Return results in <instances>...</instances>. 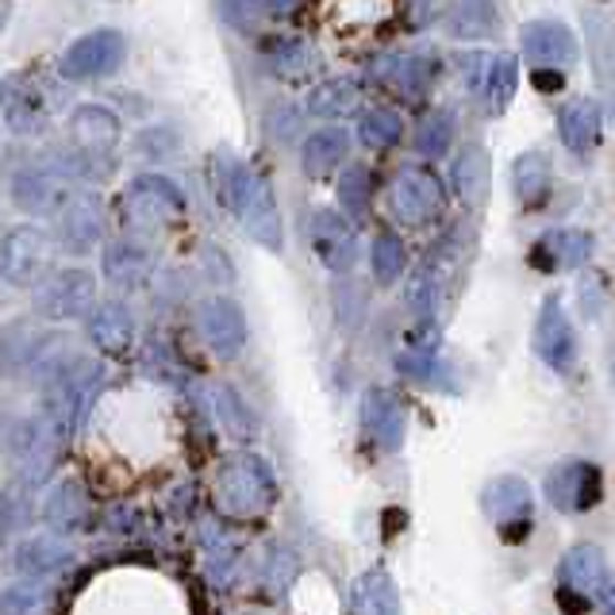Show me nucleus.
Listing matches in <instances>:
<instances>
[{
    "label": "nucleus",
    "instance_id": "1",
    "mask_svg": "<svg viewBox=\"0 0 615 615\" xmlns=\"http://www.w3.org/2000/svg\"><path fill=\"white\" fill-rule=\"evenodd\" d=\"M223 189H228V200L239 220H243L246 235L266 246V251H282V212H277L270 185L246 162H228L223 166Z\"/></svg>",
    "mask_w": 615,
    "mask_h": 615
},
{
    "label": "nucleus",
    "instance_id": "2",
    "mask_svg": "<svg viewBox=\"0 0 615 615\" xmlns=\"http://www.w3.org/2000/svg\"><path fill=\"white\" fill-rule=\"evenodd\" d=\"M216 496H220V504L231 516H262L274 504V473H270L262 458L235 454L216 473Z\"/></svg>",
    "mask_w": 615,
    "mask_h": 615
},
{
    "label": "nucleus",
    "instance_id": "3",
    "mask_svg": "<svg viewBox=\"0 0 615 615\" xmlns=\"http://www.w3.org/2000/svg\"><path fill=\"white\" fill-rule=\"evenodd\" d=\"M388 205H393L396 220L408 223V228H424L435 223L447 208V193H442L439 177L424 166H404L396 174L393 189H388Z\"/></svg>",
    "mask_w": 615,
    "mask_h": 615
},
{
    "label": "nucleus",
    "instance_id": "4",
    "mask_svg": "<svg viewBox=\"0 0 615 615\" xmlns=\"http://www.w3.org/2000/svg\"><path fill=\"white\" fill-rule=\"evenodd\" d=\"M51 239L39 228H12L0 243V277L15 289H35L51 274Z\"/></svg>",
    "mask_w": 615,
    "mask_h": 615
},
{
    "label": "nucleus",
    "instance_id": "5",
    "mask_svg": "<svg viewBox=\"0 0 615 615\" xmlns=\"http://www.w3.org/2000/svg\"><path fill=\"white\" fill-rule=\"evenodd\" d=\"M97 305V282L89 270H58L35 285V311L43 319H85Z\"/></svg>",
    "mask_w": 615,
    "mask_h": 615
},
{
    "label": "nucleus",
    "instance_id": "6",
    "mask_svg": "<svg viewBox=\"0 0 615 615\" xmlns=\"http://www.w3.org/2000/svg\"><path fill=\"white\" fill-rule=\"evenodd\" d=\"M128 43L116 28H97L89 35H81L77 43H69V51L62 54V77L69 81H89V77H105L112 69H120Z\"/></svg>",
    "mask_w": 615,
    "mask_h": 615
},
{
    "label": "nucleus",
    "instance_id": "7",
    "mask_svg": "<svg viewBox=\"0 0 615 615\" xmlns=\"http://www.w3.org/2000/svg\"><path fill=\"white\" fill-rule=\"evenodd\" d=\"M601 496H604V481L593 462L565 458V462H558L547 473V501L558 512H589L601 504Z\"/></svg>",
    "mask_w": 615,
    "mask_h": 615
},
{
    "label": "nucleus",
    "instance_id": "8",
    "mask_svg": "<svg viewBox=\"0 0 615 615\" xmlns=\"http://www.w3.org/2000/svg\"><path fill=\"white\" fill-rule=\"evenodd\" d=\"M105 235V200L97 193H74L58 208V243L66 254H89Z\"/></svg>",
    "mask_w": 615,
    "mask_h": 615
},
{
    "label": "nucleus",
    "instance_id": "9",
    "mask_svg": "<svg viewBox=\"0 0 615 615\" xmlns=\"http://www.w3.org/2000/svg\"><path fill=\"white\" fill-rule=\"evenodd\" d=\"M123 208H128V216L135 223H174V220H182V212H185V197L169 177L143 174L131 182Z\"/></svg>",
    "mask_w": 615,
    "mask_h": 615
},
{
    "label": "nucleus",
    "instance_id": "10",
    "mask_svg": "<svg viewBox=\"0 0 615 615\" xmlns=\"http://www.w3.org/2000/svg\"><path fill=\"white\" fill-rule=\"evenodd\" d=\"M535 354L558 373H570L573 362H578V334H573V323L558 297H547V305L539 311V323H535Z\"/></svg>",
    "mask_w": 615,
    "mask_h": 615
},
{
    "label": "nucleus",
    "instance_id": "11",
    "mask_svg": "<svg viewBox=\"0 0 615 615\" xmlns=\"http://www.w3.org/2000/svg\"><path fill=\"white\" fill-rule=\"evenodd\" d=\"M519 46L531 66H573L578 62V35L562 20H531L519 31Z\"/></svg>",
    "mask_w": 615,
    "mask_h": 615
},
{
    "label": "nucleus",
    "instance_id": "12",
    "mask_svg": "<svg viewBox=\"0 0 615 615\" xmlns=\"http://www.w3.org/2000/svg\"><path fill=\"white\" fill-rule=\"evenodd\" d=\"M200 331H205V342L212 347V354L231 362V358H239V350H243V342H246L243 308L228 297L205 300V305H200Z\"/></svg>",
    "mask_w": 615,
    "mask_h": 615
},
{
    "label": "nucleus",
    "instance_id": "13",
    "mask_svg": "<svg viewBox=\"0 0 615 615\" xmlns=\"http://www.w3.org/2000/svg\"><path fill=\"white\" fill-rule=\"evenodd\" d=\"M69 135H74V151L89 154L97 162H108L120 143V120L100 105H81L69 116Z\"/></svg>",
    "mask_w": 615,
    "mask_h": 615
},
{
    "label": "nucleus",
    "instance_id": "14",
    "mask_svg": "<svg viewBox=\"0 0 615 615\" xmlns=\"http://www.w3.org/2000/svg\"><path fill=\"white\" fill-rule=\"evenodd\" d=\"M311 243H316L319 262H323L331 274H347V270L354 266L358 239H354V228H350L339 212H327V208L316 212V220H311Z\"/></svg>",
    "mask_w": 615,
    "mask_h": 615
},
{
    "label": "nucleus",
    "instance_id": "15",
    "mask_svg": "<svg viewBox=\"0 0 615 615\" xmlns=\"http://www.w3.org/2000/svg\"><path fill=\"white\" fill-rule=\"evenodd\" d=\"M362 427L373 435V442H377V447L400 450L404 447V427H408L404 404L396 400L388 388H365V396H362Z\"/></svg>",
    "mask_w": 615,
    "mask_h": 615
},
{
    "label": "nucleus",
    "instance_id": "16",
    "mask_svg": "<svg viewBox=\"0 0 615 615\" xmlns=\"http://www.w3.org/2000/svg\"><path fill=\"white\" fill-rule=\"evenodd\" d=\"M154 274V251L135 239H116L105 251V277L116 289H139Z\"/></svg>",
    "mask_w": 615,
    "mask_h": 615
},
{
    "label": "nucleus",
    "instance_id": "17",
    "mask_svg": "<svg viewBox=\"0 0 615 615\" xmlns=\"http://www.w3.org/2000/svg\"><path fill=\"white\" fill-rule=\"evenodd\" d=\"M481 508H485V516L493 519L496 527L512 524V519H527L535 508L531 485H527L524 477L504 473V477H496L485 485V493H481Z\"/></svg>",
    "mask_w": 615,
    "mask_h": 615
},
{
    "label": "nucleus",
    "instance_id": "18",
    "mask_svg": "<svg viewBox=\"0 0 615 615\" xmlns=\"http://www.w3.org/2000/svg\"><path fill=\"white\" fill-rule=\"evenodd\" d=\"M442 31L450 39H493L501 31V12H496L493 0H454V4L442 12Z\"/></svg>",
    "mask_w": 615,
    "mask_h": 615
},
{
    "label": "nucleus",
    "instance_id": "19",
    "mask_svg": "<svg viewBox=\"0 0 615 615\" xmlns=\"http://www.w3.org/2000/svg\"><path fill=\"white\" fill-rule=\"evenodd\" d=\"M373 74H377V81L393 85V89H400L408 100H416V97H424L427 85L435 81L439 66H435L427 54H393V58H381L377 66H373Z\"/></svg>",
    "mask_w": 615,
    "mask_h": 615
},
{
    "label": "nucleus",
    "instance_id": "20",
    "mask_svg": "<svg viewBox=\"0 0 615 615\" xmlns=\"http://www.w3.org/2000/svg\"><path fill=\"white\" fill-rule=\"evenodd\" d=\"M0 108H4V120L15 135H35V131H43V123H46L43 97H39L23 77H8V81L0 85Z\"/></svg>",
    "mask_w": 615,
    "mask_h": 615
},
{
    "label": "nucleus",
    "instance_id": "21",
    "mask_svg": "<svg viewBox=\"0 0 615 615\" xmlns=\"http://www.w3.org/2000/svg\"><path fill=\"white\" fill-rule=\"evenodd\" d=\"M74 562V542H66L62 535H35V539L20 542L15 550V570L23 578H46V573L62 570V565Z\"/></svg>",
    "mask_w": 615,
    "mask_h": 615
},
{
    "label": "nucleus",
    "instance_id": "22",
    "mask_svg": "<svg viewBox=\"0 0 615 615\" xmlns=\"http://www.w3.org/2000/svg\"><path fill=\"white\" fill-rule=\"evenodd\" d=\"M131 334H135V319L120 300H108V305H92L89 311V339L97 342L105 354H123L131 347Z\"/></svg>",
    "mask_w": 615,
    "mask_h": 615
},
{
    "label": "nucleus",
    "instance_id": "23",
    "mask_svg": "<svg viewBox=\"0 0 615 615\" xmlns=\"http://www.w3.org/2000/svg\"><path fill=\"white\" fill-rule=\"evenodd\" d=\"M562 581L585 596L604 593V589H608V562H604V550L589 547V542L573 547L570 554L562 558Z\"/></svg>",
    "mask_w": 615,
    "mask_h": 615
},
{
    "label": "nucleus",
    "instance_id": "24",
    "mask_svg": "<svg viewBox=\"0 0 615 615\" xmlns=\"http://www.w3.org/2000/svg\"><path fill=\"white\" fill-rule=\"evenodd\" d=\"M558 131H562V143L573 154H589L601 143V105L596 100H573L558 116Z\"/></svg>",
    "mask_w": 615,
    "mask_h": 615
},
{
    "label": "nucleus",
    "instance_id": "25",
    "mask_svg": "<svg viewBox=\"0 0 615 615\" xmlns=\"http://www.w3.org/2000/svg\"><path fill=\"white\" fill-rule=\"evenodd\" d=\"M589 31V54H593V69H596V81L612 85L615 77V20L604 12L601 4H589L581 12Z\"/></svg>",
    "mask_w": 615,
    "mask_h": 615
},
{
    "label": "nucleus",
    "instance_id": "26",
    "mask_svg": "<svg viewBox=\"0 0 615 615\" xmlns=\"http://www.w3.org/2000/svg\"><path fill=\"white\" fill-rule=\"evenodd\" d=\"M454 189L465 208H485L488 200V154L477 143L462 146L454 158Z\"/></svg>",
    "mask_w": 615,
    "mask_h": 615
},
{
    "label": "nucleus",
    "instance_id": "27",
    "mask_svg": "<svg viewBox=\"0 0 615 615\" xmlns=\"http://www.w3.org/2000/svg\"><path fill=\"white\" fill-rule=\"evenodd\" d=\"M12 200L28 216H46V212H54V208H62L66 193L58 189V182H54L46 169H23L12 182Z\"/></svg>",
    "mask_w": 615,
    "mask_h": 615
},
{
    "label": "nucleus",
    "instance_id": "28",
    "mask_svg": "<svg viewBox=\"0 0 615 615\" xmlns=\"http://www.w3.org/2000/svg\"><path fill=\"white\" fill-rule=\"evenodd\" d=\"M400 608V596H396V585L385 570H370L354 581L350 589V612L358 615H393Z\"/></svg>",
    "mask_w": 615,
    "mask_h": 615
},
{
    "label": "nucleus",
    "instance_id": "29",
    "mask_svg": "<svg viewBox=\"0 0 615 615\" xmlns=\"http://www.w3.org/2000/svg\"><path fill=\"white\" fill-rule=\"evenodd\" d=\"M350 151V135L342 128H323L316 135H308L305 151H300V166L308 177H327Z\"/></svg>",
    "mask_w": 615,
    "mask_h": 615
},
{
    "label": "nucleus",
    "instance_id": "30",
    "mask_svg": "<svg viewBox=\"0 0 615 615\" xmlns=\"http://www.w3.org/2000/svg\"><path fill=\"white\" fill-rule=\"evenodd\" d=\"M362 100V89H358L354 77H331V81L316 85L308 97V112L323 116V120H339V116H350Z\"/></svg>",
    "mask_w": 615,
    "mask_h": 615
},
{
    "label": "nucleus",
    "instance_id": "31",
    "mask_svg": "<svg viewBox=\"0 0 615 615\" xmlns=\"http://www.w3.org/2000/svg\"><path fill=\"white\" fill-rule=\"evenodd\" d=\"M512 185H516V197L519 205L535 208L547 200L550 193V158L539 151L524 154V158H516V166H512Z\"/></svg>",
    "mask_w": 615,
    "mask_h": 615
},
{
    "label": "nucleus",
    "instance_id": "32",
    "mask_svg": "<svg viewBox=\"0 0 615 615\" xmlns=\"http://www.w3.org/2000/svg\"><path fill=\"white\" fill-rule=\"evenodd\" d=\"M39 347H43V339L31 331V323L4 327V334H0V370H4V377H15L20 370H28L35 362Z\"/></svg>",
    "mask_w": 615,
    "mask_h": 615
},
{
    "label": "nucleus",
    "instance_id": "33",
    "mask_svg": "<svg viewBox=\"0 0 615 615\" xmlns=\"http://www.w3.org/2000/svg\"><path fill=\"white\" fill-rule=\"evenodd\" d=\"M396 370H400L408 381H416V385L442 388V393H454L458 388L454 377H450V370L431 354V350H404V354H396Z\"/></svg>",
    "mask_w": 615,
    "mask_h": 615
},
{
    "label": "nucleus",
    "instance_id": "34",
    "mask_svg": "<svg viewBox=\"0 0 615 615\" xmlns=\"http://www.w3.org/2000/svg\"><path fill=\"white\" fill-rule=\"evenodd\" d=\"M542 246L550 251L554 259V270H578L593 259V235L581 228H558L542 239Z\"/></svg>",
    "mask_w": 615,
    "mask_h": 615
},
{
    "label": "nucleus",
    "instance_id": "35",
    "mask_svg": "<svg viewBox=\"0 0 615 615\" xmlns=\"http://www.w3.org/2000/svg\"><path fill=\"white\" fill-rule=\"evenodd\" d=\"M516 85H519V62L516 54H496L493 62H488V74H485V97H488V112L501 116L504 108L512 105V97H516Z\"/></svg>",
    "mask_w": 615,
    "mask_h": 615
},
{
    "label": "nucleus",
    "instance_id": "36",
    "mask_svg": "<svg viewBox=\"0 0 615 615\" xmlns=\"http://www.w3.org/2000/svg\"><path fill=\"white\" fill-rule=\"evenodd\" d=\"M81 519H85V496L74 481H66V485L54 488L51 501H46V524H51L54 531H74Z\"/></svg>",
    "mask_w": 615,
    "mask_h": 615
},
{
    "label": "nucleus",
    "instance_id": "37",
    "mask_svg": "<svg viewBox=\"0 0 615 615\" xmlns=\"http://www.w3.org/2000/svg\"><path fill=\"white\" fill-rule=\"evenodd\" d=\"M400 131H404V120L393 108H370V112H362V123H358V139H362L370 151L393 146L396 139H400Z\"/></svg>",
    "mask_w": 615,
    "mask_h": 615
},
{
    "label": "nucleus",
    "instance_id": "38",
    "mask_svg": "<svg viewBox=\"0 0 615 615\" xmlns=\"http://www.w3.org/2000/svg\"><path fill=\"white\" fill-rule=\"evenodd\" d=\"M370 193H373V182L365 166H350L347 174L339 177V205H342V212L354 216V220H362V216L370 212Z\"/></svg>",
    "mask_w": 615,
    "mask_h": 615
},
{
    "label": "nucleus",
    "instance_id": "39",
    "mask_svg": "<svg viewBox=\"0 0 615 615\" xmlns=\"http://www.w3.org/2000/svg\"><path fill=\"white\" fill-rule=\"evenodd\" d=\"M450 135H454V120H450V112L424 116V123H419V131H416L419 154H424V158H442V154L450 151Z\"/></svg>",
    "mask_w": 615,
    "mask_h": 615
},
{
    "label": "nucleus",
    "instance_id": "40",
    "mask_svg": "<svg viewBox=\"0 0 615 615\" xmlns=\"http://www.w3.org/2000/svg\"><path fill=\"white\" fill-rule=\"evenodd\" d=\"M216 408H220V419H223V427H228L235 439H254L259 435V419L251 416V408H246L243 400L235 396V388H228L223 385L220 393H216Z\"/></svg>",
    "mask_w": 615,
    "mask_h": 615
},
{
    "label": "nucleus",
    "instance_id": "41",
    "mask_svg": "<svg viewBox=\"0 0 615 615\" xmlns=\"http://www.w3.org/2000/svg\"><path fill=\"white\" fill-rule=\"evenodd\" d=\"M400 274H404V243L393 231H385V235L373 239V277L381 285H393Z\"/></svg>",
    "mask_w": 615,
    "mask_h": 615
},
{
    "label": "nucleus",
    "instance_id": "42",
    "mask_svg": "<svg viewBox=\"0 0 615 615\" xmlns=\"http://www.w3.org/2000/svg\"><path fill=\"white\" fill-rule=\"evenodd\" d=\"M408 305H411V311H416V319H424V323H431L435 319V308H439V277H431V266H424L416 277H411Z\"/></svg>",
    "mask_w": 615,
    "mask_h": 615
},
{
    "label": "nucleus",
    "instance_id": "43",
    "mask_svg": "<svg viewBox=\"0 0 615 615\" xmlns=\"http://www.w3.org/2000/svg\"><path fill=\"white\" fill-rule=\"evenodd\" d=\"M308 62H311V54L300 39H282V43H274V69L282 77L308 74Z\"/></svg>",
    "mask_w": 615,
    "mask_h": 615
},
{
    "label": "nucleus",
    "instance_id": "44",
    "mask_svg": "<svg viewBox=\"0 0 615 615\" xmlns=\"http://www.w3.org/2000/svg\"><path fill=\"white\" fill-rule=\"evenodd\" d=\"M220 12L231 28L239 31H259L262 28V15H266V4L262 0H220Z\"/></svg>",
    "mask_w": 615,
    "mask_h": 615
},
{
    "label": "nucleus",
    "instance_id": "45",
    "mask_svg": "<svg viewBox=\"0 0 615 615\" xmlns=\"http://www.w3.org/2000/svg\"><path fill=\"white\" fill-rule=\"evenodd\" d=\"M293 578H297V558H293L289 550L277 547L274 554H270V562H266V581H274L277 593H285V589L293 585Z\"/></svg>",
    "mask_w": 615,
    "mask_h": 615
},
{
    "label": "nucleus",
    "instance_id": "46",
    "mask_svg": "<svg viewBox=\"0 0 615 615\" xmlns=\"http://www.w3.org/2000/svg\"><path fill=\"white\" fill-rule=\"evenodd\" d=\"M31 608H39L35 585H15V589H4V596H0V612H31Z\"/></svg>",
    "mask_w": 615,
    "mask_h": 615
},
{
    "label": "nucleus",
    "instance_id": "47",
    "mask_svg": "<svg viewBox=\"0 0 615 615\" xmlns=\"http://www.w3.org/2000/svg\"><path fill=\"white\" fill-rule=\"evenodd\" d=\"M488 62H493V58H485V54H470V58H462V77H465V85H470L473 92L485 89Z\"/></svg>",
    "mask_w": 615,
    "mask_h": 615
},
{
    "label": "nucleus",
    "instance_id": "48",
    "mask_svg": "<svg viewBox=\"0 0 615 615\" xmlns=\"http://www.w3.org/2000/svg\"><path fill=\"white\" fill-rule=\"evenodd\" d=\"M531 81L539 92H562L565 89V74L558 66H535Z\"/></svg>",
    "mask_w": 615,
    "mask_h": 615
},
{
    "label": "nucleus",
    "instance_id": "49",
    "mask_svg": "<svg viewBox=\"0 0 615 615\" xmlns=\"http://www.w3.org/2000/svg\"><path fill=\"white\" fill-rule=\"evenodd\" d=\"M558 608L562 612H573V615H581V612H589L593 608V596H585V593H578V589H558Z\"/></svg>",
    "mask_w": 615,
    "mask_h": 615
},
{
    "label": "nucleus",
    "instance_id": "50",
    "mask_svg": "<svg viewBox=\"0 0 615 615\" xmlns=\"http://www.w3.org/2000/svg\"><path fill=\"white\" fill-rule=\"evenodd\" d=\"M527 535H531V516H527V519H512V524L501 527V539L512 542V547H516V542H527Z\"/></svg>",
    "mask_w": 615,
    "mask_h": 615
},
{
    "label": "nucleus",
    "instance_id": "51",
    "mask_svg": "<svg viewBox=\"0 0 615 615\" xmlns=\"http://www.w3.org/2000/svg\"><path fill=\"white\" fill-rule=\"evenodd\" d=\"M531 266L535 270H547V274H550V270H554V259H550V251H547V246H535V251H531Z\"/></svg>",
    "mask_w": 615,
    "mask_h": 615
},
{
    "label": "nucleus",
    "instance_id": "52",
    "mask_svg": "<svg viewBox=\"0 0 615 615\" xmlns=\"http://www.w3.org/2000/svg\"><path fill=\"white\" fill-rule=\"evenodd\" d=\"M297 4H300V0H270V12H277V15H289Z\"/></svg>",
    "mask_w": 615,
    "mask_h": 615
},
{
    "label": "nucleus",
    "instance_id": "53",
    "mask_svg": "<svg viewBox=\"0 0 615 615\" xmlns=\"http://www.w3.org/2000/svg\"><path fill=\"white\" fill-rule=\"evenodd\" d=\"M608 608H612V612H615V593H612V596H608Z\"/></svg>",
    "mask_w": 615,
    "mask_h": 615
}]
</instances>
